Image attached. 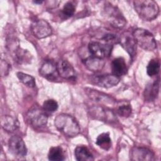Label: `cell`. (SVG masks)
I'll return each mask as SVG.
<instances>
[{
  "label": "cell",
  "mask_w": 161,
  "mask_h": 161,
  "mask_svg": "<svg viewBox=\"0 0 161 161\" xmlns=\"http://www.w3.org/2000/svg\"><path fill=\"white\" fill-rule=\"evenodd\" d=\"M111 70L113 74L117 77L125 75L128 72V67L125 59L123 57L114 58L111 62Z\"/></svg>",
  "instance_id": "17"
},
{
  "label": "cell",
  "mask_w": 161,
  "mask_h": 161,
  "mask_svg": "<svg viewBox=\"0 0 161 161\" xmlns=\"http://www.w3.org/2000/svg\"><path fill=\"white\" fill-rule=\"evenodd\" d=\"M75 158L78 161H92L94 157L86 146H77L74 151Z\"/></svg>",
  "instance_id": "20"
},
{
  "label": "cell",
  "mask_w": 161,
  "mask_h": 161,
  "mask_svg": "<svg viewBox=\"0 0 161 161\" xmlns=\"http://www.w3.org/2000/svg\"><path fill=\"white\" fill-rule=\"evenodd\" d=\"M84 91L88 97L94 101L103 104H113L116 102L115 99L113 97L102 92L98 91L97 90L86 87L84 89Z\"/></svg>",
  "instance_id": "15"
},
{
  "label": "cell",
  "mask_w": 161,
  "mask_h": 161,
  "mask_svg": "<svg viewBox=\"0 0 161 161\" xmlns=\"http://www.w3.org/2000/svg\"><path fill=\"white\" fill-rule=\"evenodd\" d=\"M160 61L158 58H153L150 60L147 66V72L150 77L157 75L160 71Z\"/></svg>",
  "instance_id": "24"
},
{
  "label": "cell",
  "mask_w": 161,
  "mask_h": 161,
  "mask_svg": "<svg viewBox=\"0 0 161 161\" xmlns=\"http://www.w3.org/2000/svg\"><path fill=\"white\" fill-rule=\"evenodd\" d=\"M31 30L33 35L38 39L50 36L53 31L50 24L44 19H37L33 21L31 25Z\"/></svg>",
  "instance_id": "8"
},
{
  "label": "cell",
  "mask_w": 161,
  "mask_h": 161,
  "mask_svg": "<svg viewBox=\"0 0 161 161\" xmlns=\"http://www.w3.org/2000/svg\"><path fill=\"white\" fill-rule=\"evenodd\" d=\"M48 158L52 161H61L65 159L64 151L60 147H53L48 152Z\"/></svg>",
  "instance_id": "22"
},
{
  "label": "cell",
  "mask_w": 161,
  "mask_h": 161,
  "mask_svg": "<svg viewBox=\"0 0 161 161\" xmlns=\"http://www.w3.org/2000/svg\"><path fill=\"white\" fill-rule=\"evenodd\" d=\"M136 45L147 51H152L157 48V42L153 34L148 30L137 28L132 31Z\"/></svg>",
  "instance_id": "3"
},
{
  "label": "cell",
  "mask_w": 161,
  "mask_h": 161,
  "mask_svg": "<svg viewBox=\"0 0 161 161\" xmlns=\"http://www.w3.org/2000/svg\"><path fill=\"white\" fill-rule=\"evenodd\" d=\"M103 15L107 21L114 28L121 29L126 24V20L120 10L110 3L105 4Z\"/></svg>",
  "instance_id": "4"
},
{
  "label": "cell",
  "mask_w": 161,
  "mask_h": 161,
  "mask_svg": "<svg viewBox=\"0 0 161 161\" xmlns=\"http://www.w3.org/2000/svg\"><path fill=\"white\" fill-rule=\"evenodd\" d=\"M160 87V79L158 78L153 83L147 85L144 91V97L147 101L155 100L158 94Z\"/></svg>",
  "instance_id": "18"
},
{
  "label": "cell",
  "mask_w": 161,
  "mask_h": 161,
  "mask_svg": "<svg viewBox=\"0 0 161 161\" xmlns=\"http://www.w3.org/2000/svg\"><path fill=\"white\" fill-rule=\"evenodd\" d=\"M10 152L17 157H23L27 153V148L23 140L18 135L12 136L8 142Z\"/></svg>",
  "instance_id": "9"
},
{
  "label": "cell",
  "mask_w": 161,
  "mask_h": 161,
  "mask_svg": "<svg viewBox=\"0 0 161 161\" xmlns=\"http://www.w3.org/2000/svg\"><path fill=\"white\" fill-rule=\"evenodd\" d=\"M10 70V65L4 60L1 62V73L2 76H6L8 74Z\"/></svg>",
  "instance_id": "28"
},
{
  "label": "cell",
  "mask_w": 161,
  "mask_h": 161,
  "mask_svg": "<svg viewBox=\"0 0 161 161\" xmlns=\"http://www.w3.org/2000/svg\"><path fill=\"white\" fill-rule=\"evenodd\" d=\"M131 112H132L131 106L129 104L120 105L116 109L117 114L119 116L124 118L129 117L131 114Z\"/></svg>",
  "instance_id": "27"
},
{
  "label": "cell",
  "mask_w": 161,
  "mask_h": 161,
  "mask_svg": "<svg viewBox=\"0 0 161 161\" xmlns=\"http://www.w3.org/2000/svg\"><path fill=\"white\" fill-rule=\"evenodd\" d=\"M135 11L139 17L144 21H152L159 14L157 3L152 0H137L133 2Z\"/></svg>",
  "instance_id": "2"
},
{
  "label": "cell",
  "mask_w": 161,
  "mask_h": 161,
  "mask_svg": "<svg viewBox=\"0 0 161 161\" xmlns=\"http://www.w3.org/2000/svg\"><path fill=\"white\" fill-rule=\"evenodd\" d=\"M89 79L92 84L104 88L112 87L119 82V77L113 74L92 75Z\"/></svg>",
  "instance_id": "6"
},
{
  "label": "cell",
  "mask_w": 161,
  "mask_h": 161,
  "mask_svg": "<svg viewBox=\"0 0 161 161\" xmlns=\"http://www.w3.org/2000/svg\"><path fill=\"white\" fill-rule=\"evenodd\" d=\"M39 74L41 76L49 80H55L57 75H58L57 69V64L53 60H45L39 69Z\"/></svg>",
  "instance_id": "14"
},
{
  "label": "cell",
  "mask_w": 161,
  "mask_h": 161,
  "mask_svg": "<svg viewBox=\"0 0 161 161\" xmlns=\"http://www.w3.org/2000/svg\"><path fill=\"white\" fill-rule=\"evenodd\" d=\"M54 125L57 129L69 137H74L78 135L80 129L75 118L72 116L60 113L54 119Z\"/></svg>",
  "instance_id": "1"
},
{
  "label": "cell",
  "mask_w": 161,
  "mask_h": 161,
  "mask_svg": "<svg viewBox=\"0 0 161 161\" xmlns=\"http://www.w3.org/2000/svg\"><path fill=\"white\" fill-rule=\"evenodd\" d=\"M113 48V45L111 44L96 41L91 42L88 45V49L91 56L103 59L111 55Z\"/></svg>",
  "instance_id": "7"
},
{
  "label": "cell",
  "mask_w": 161,
  "mask_h": 161,
  "mask_svg": "<svg viewBox=\"0 0 161 161\" xmlns=\"http://www.w3.org/2000/svg\"><path fill=\"white\" fill-rule=\"evenodd\" d=\"M96 143L104 150H108L111 147V140L109 133H103L96 138Z\"/></svg>",
  "instance_id": "21"
},
{
  "label": "cell",
  "mask_w": 161,
  "mask_h": 161,
  "mask_svg": "<svg viewBox=\"0 0 161 161\" xmlns=\"http://www.w3.org/2000/svg\"><path fill=\"white\" fill-rule=\"evenodd\" d=\"M34 3H35L41 4V3H43V1H34Z\"/></svg>",
  "instance_id": "29"
},
{
  "label": "cell",
  "mask_w": 161,
  "mask_h": 161,
  "mask_svg": "<svg viewBox=\"0 0 161 161\" xmlns=\"http://www.w3.org/2000/svg\"><path fill=\"white\" fill-rule=\"evenodd\" d=\"M1 124L2 128L8 132H13L19 126L18 119L9 115H5L1 117Z\"/></svg>",
  "instance_id": "19"
},
{
  "label": "cell",
  "mask_w": 161,
  "mask_h": 161,
  "mask_svg": "<svg viewBox=\"0 0 161 161\" xmlns=\"http://www.w3.org/2000/svg\"><path fill=\"white\" fill-rule=\"evenodd\" d=\"M58 74L63 79L74 80L76 78V72L72 65L66 60L60 59L57 63Z\"/></svg>",
  "instance_id": "13"
},
{
  "label": "cell",
  "mask_w": 161,
  "mask_h": 161,
  "mask_svg": "<svg viewBox=\"0 0 161 161\" xmlns=\"http://www.w3.org/2000/svg\"><path fill=\"white\" fill-rule=\"evenodd\" d=\"M83 62L87 69L94 72L101 71L105 65V60L103 58L93 56L86 58L83 60Z\"/></svg>",
  "instance_id": "16"
},
{
  "label": "cell",
  "mask_w": 161,
  "mask_h": 161,
  "mask_svg": "<svg viewBox=\"0 0 161 161\" xmlns=\"http://www.w3.org/2000/svg\"><path fill=\"white\" fill-rule=\"evenodd\" d=\"M118 43L127 52L130 56L133 58L136 53V43L133 36L132 33L125 32L119 36Z\"/></svg>",
  "instance_id": "12"
},
{
  "label": "cell",
  "mask_w": 161,
  "mask_h": 161,
  "mask_svg": "<svg viewBox=\"0 0 161 161\" xmlns=\"http://www.w3.org/2000/svg\"><path fill=\"white\" fill-rule=\"evenodd\" d=\"M58 103L54 99H47L43 104V109L46 113H53L58 109Z\"/></svg>",
  "instance_id": "25"
},
{
  "label": "cell",
  "mask_w": 161,
  "mask_h": 161,
  "mask_svg": "<svg viewBox=\"0 0 161 161\" xmlns=\"http://www.w3.org/2000/svg\"><path fill=\"white\" fill-rule=\"evenodd\" d=\"M130 160L133 161L154 160V153L148 148L143 147H135L130 150Z\"/></svg>",
  "instance_id": "11"
},
{
  "label": "cell",
  "mask_w": 161,
  "mask_h": 161,
  "mask_svg": "<svg viewBox=\"0 0 161 161\" xmlns=\"http://www.w3.org/2000/svg\"><path fill=\"white\" fill-rule=\"evenodd\" d=\"M16 75L19 81L26 86L30 88H33L36 86L35 79L33 76L21 72H17Z\"/></svg>",
  "instance_id": "23"
},
{
  "label": "cell",
  "mask_w": 161,
  "mask_h": 161,
  "mask_svg": "<svg viewBox=\"0 0 161 161\" xmlns=\"http://www.w3.org/2000/svg\"><path fill=\"white\" fill-rule=\"evenodd\" d=\"M27 117L30 123L36 128L45 126L48 121V116L46 112L38 108H34L30 111L27 114Z\"/></svg>",
  "instance_id": "10"
},
{
  "label": "cell",
  "mask_w": 161,
  "mask_h": 161,
  "mask_svg": "<svg viewBox=\"0 0 161 161\" xmlns=\"http://www.w3.org/2000/svg\"><path fill=\"white\" fill-rule=\"evenodd\" d=\"M89 113L93 119L113 124L117 121L115 113L109 108L100 106H94L89 109Z\"/></svg>",
  "instance_id": "5"
},
{
  "label": "cell",
  "mask_w": 161,
  "mask_h": 161,
  "mask_svg": "<svg viewBox=\"0 0 161 161\" xmlns=\"http://www.w3.org/2000/svg\"><path fill=\"white\" fill-rule=\"evenodd\" d=\"M75 7L74 4L72 2H67L63 6V8L62 9V15L66 18H70L75 13Z\"/></svg>",
  "instance_id": "26"
}]
</instances>
